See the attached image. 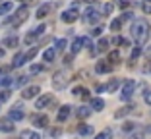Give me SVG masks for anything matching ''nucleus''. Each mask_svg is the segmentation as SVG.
I'll return each mask as SVG.
<instances>
[{
  "mask_svg": "<svg viewBox=\"0 0 151 139\" xmlns=\"http://www.w3.org/2000/svg\"><path fill=\"white\" fill-rule=\"evenodd\" d=\"M70 112H72V106H70V104H62V106H60V110H58V116H56L58 124H60V122H66L68 116H70Z\"/></svg>",
  "mask_w": 151,
  "mask_h": 139,
  "instance_id": "nucleus-13",
  "label": "nucleus"
},
{
  "mask_svg": "<svg viewBox=\"0 0 151 139\" xmlns=\"http://www.w3.org/2000/svg\"><path fill=\"white\" fill-rule=\"evenodd\" d=\"M35 54H37V46H33L29 52H25V62H29V60H33L35 58Z\"/></svg>",
  "mask_w": 151,
  "mask_h": 139,
  "instance_id": "nucleus-39",
  "label": "nucleus"
},
{
  "mask_svg": "<svg viewBox=\"0 0 151 139\" xmlns=\"http://www.w3.org/2000/svg\"><path fill=\"white\" fill-rule=\"evenodd\" d=\"M2 2H4V0H0V4H2Z\"/></svg>",
  "mask_w": 151,
  "mask_h": 139,
  "instance_id": "nucleus-54",
  "label": "nucleus"
},
{
  "mask_svg": "<svg viewBox=\"0 0 151 139\" xmlns=\"http://www.w3.org/2000/svg\"><path fill=\"white\" fill-rule=\"evenodd\" d=\"M8 99H10V91L2 89V91H0V103H2V101H8Z\"/></svg>",
  "mask_w": 151,
  "mask_h": 139,
  "instance_id": "nucleus-46",
  "label": "nucleus"
},
{
  "mask_svg": "<svg viewBox=\"0 0 151 139\" xmlns=\"http://www.w3.org/2000/svg\"><path fill=\"white\" fill-rule=\"evenodd\" d=\"M50 104H54L52 93H45V95H41V97H37V101H35V108H39V110H43V108H49Z\"/></svg>",
  "mask_w": 151,
  "mask_h": 139,
  "instance_id": "nucleus-5",
  "label": "nucleus"
},
{
  "mask_svg": "<svg viewBox=\"0 0 151 139\" xmlns=\"http://www.w3.org/2000/svg\"><path fill=\"white\" fill-rule=\"evenodd\" d=\"M78 133L80 135H93V126L91 124H80L78 126Z\"/></svg>",
  "mask_w": 151,
  "mask_h": 139,
  "instance_id": "nucleus-23",
  "label": "nucleus"
},
{
  "mask_svg": "<svg viewBox=\"0 0 151 139\" xmlns=\"http://www.w3.org/2000/svg\"><path fill=\"white\" fill-rule=\"evenodd\" d=\"M14 128H16V124L10 118H0V131L2 133H12Z\"/></svg>",
  "mask_w": 151,
  "mask_h": 139,
  "instance_id": "nucleus-11",
  "label": "nucleus"
},
{
  "mask_svg": "<svg viewBox=\"0 0 151 139\" xmlns=\"http://www.w3.org/2000/svg\"><path fill=\"white\" fill-rule=\"evenodd\" d=\"M14 83V77H10V76H0V87H10Z\"/></svg>",
  "mask_w": 151,
  "mask_h": 139,
  "instance_id": "nucleus-32",
  "label": "nucleus"
},
{
  "mask_svg": "<svg viewBox=\"0 0 151 139\" xmlns=\"http://www.w3.org/2000/svg\"><path fill=\"white\" fill-rule=\"evenodd\" d=\"M72 95H74V97H78V99L91 101V95H89V91L85 89V87H74V91H72Z\"/></svg>",
  "mask_w": 151,
  "mask_h": 139,
  "instance_id": "nucleus-14",
  "label": "nucleus"
},
{
  "mask_svg": "<svg viewBox=\"0 0 151 139\" xmlns=\"http://www.w3.org/2000/svg\"><path fill=\"white\" fill-rule=\"evenodd\" d=\"M120 85H122V81H120L118 77H112V79L109 81L107 85H105V91H107V93H114V91L118 89Z\"/></svg>",
  "mask_w": 151,
  "mask_h": 139,
  "instance_id": "nucleus-17",
  "label": "nucleus"
},
{
  "mask_svg": "<svg viewBox=\"0 0 151 139\" xmlns=\"http://www.w3.org/2000/svg\"><path fill=\"white\" fill-rule=\"evenodd\" d=\"M25 64V52H18L12 58V68H22Z\"/></svg>",
  "mask_w": 151,
  "mask_h": 139,
  "instance_id": "nucleus-21",
  "label": "nucleus"
},
{
  "mask_svg": "<svg viewBox=\"0 0 151 139\" xmlns=\"http://www.w3.org/2000/svg\"><path fill=\"white\" fill-rule=\"evenodd\" d=\"M111 70H112V66L107 64V60H101V62L95 64V72H97V73H109Z\"/></svg>",
  "mask_w": 151,
  "mask_h": 139,
  "instance_id": "nucleus-15",
  "label": "nucleus"
},
{
  "mask_svg": "<svg viewBox=\"0 0 151 139\" xmlns=\"http://www.w3.org/2000/svg\"><path fill=\"white\" fill-rule=\"evenodd\" d=\"M27 18H29V6H27V4H22L18 10H16V12H14V18L10 19V23H12V27L16 29V27H19Z\"/></svg>",
  "mask_w": 151,
  "mask_h": 139,
  "instance_id": "nucleus-2",
  "label": "nucleus"
},
{
  "mask_svg": "<svg viewBox=\"0 0 151 139\" xmlns=\"http://www.w3.org/2000/svg\"><path fill=\"white\" fill-rule=\"evenodd\" d=\"M58 137H60V128H52V130H49L45 133V137H41V139H58Z\"/></svg>",
  "mask_w": 151,
  "mask_h": 139,
  "instance_id": "nucleus-25",
  "label": "nucleus"
},
{
  "mask_svg": "<svg viewBox=\"0 0 151 139\" xmlns=\"http://www.w3.org/2000/svg\"><path fill=\"white\" fill-rule=\"evenodd\" d=\"M132 37L134 41H136V46H143L149 41V35H151V27L149 23L145 21V19H136V21L132 23Z\"/></svg>",
  "mask_w": 151,
  "mask_h": 139,
  "instance_id": "nucleus-1",
  "label": "nucleus"
},
{
  "mask_svg": "<svg viewBox=\"0 0 151 139\" xmlns=\"http://www.w3.org/2000/svg\"><path fill=\"white\" fill-rule=\"evenodd\" d=\"M78 18H80V12H78V8H76V6H72V8L64 10L62 16H60V19H62L64 23H74Z\"/></svg>",
  "mask_w": 151,
  "mask_h": 139,
  "instance_id": "nucleus-7",
  "label": "nucleus"
},
{
  "mask_svg": "<svg viewBox=\"0 0 151 139\" xmlns=\"http://www.w3.org/2000/svg\"><path fill=\"white\" fill-rule=\"evenodd\" d=\"M120 46H122V48H128V46H130V41L124 39V37H120Z\"/></svg>",
  "mask_w": 151,
  "mask_h": 139,
  "instance_id": "nucleus-49",
  "label": "nucleus"
},
{
  "mask_svg": "<svg viewBox=\"0 0 151 139\" xmlns=\"http://www.w3.org/2000/svg\"><path fill=\"white\" fill-rule=\"evenodd\" d=\"M27 79H29V76H19L18 79L14 81V85H23V83H27Z\"/></svg>",
  "mask_w": 151,
  "mask_h": 139,
  "instance_id": "nucleus-43",
  "label": "nucleus"
},
{
  "mask_svg": "<svg viewBox=\"0 0 151 139\" xmlns=\"http://www.w3.org/2000/svg\"><path fill=\"white\" fill-rule=\"evenodd\" d=\"M109 45H111V41H109V39H105V37H103V39L99 41L97 45H95V46H97V52H105V50L109 48Z\"/></svg>",
  "mask_w": 151,
  "mask_h": 139,
  "instance_id": "nucleus-28",
  "label": "nucleus"
},
{
  "mask_svg": "<svg viewBox=\"0 0 151 139\" xmlns=\"http://www.w3.org/2000/svg\"><path fill=\"white\" fill-rule=\"evenodd\" d=\"M120 87H122V91H120V99H122V101H130L134 97V93H136L138 83H136L134 79H126Z\"/></svg>",
  "mask_w": 151,
  "mask_h": 139,
  "instance_id": "nucleus-3",
  "label": "nucleus"
},
{
  "mask_svg": "<svg viewBox=\"0 0 151 139\" xmlns=\"http://www.w3.org/2000/svg\"><path fill=\"white\" fill-rule=\"evenodd\" d=\"M101 33H103V27H93V31H91V37H101Z\"/></svg>",
  "mask_w": 151,
  "mask_h": 139,
  "instance_id": "nucleus-47",
  "label": "nucleus"
},
{
  "mask_svg": "<svg viewBox=\"0 0 151 139\" xmlns=\"http://www.w3.org/2000/svg\"><path fill=\"white\" fill-rule=\"evenodd\" d=\"M83 2H87V4H93L95 0H83Z\"/></svg>",
  "mask_w": 151,
  "mask_h": 139,
  "instance_id": "nucleus-53",
  "label": "nucleus"
},
{
  "mask_svg": "<svg viewBox=\"0 0 151 139\" xmlns=\"http://www.w3.org/2000/svg\"><path fill=\"white\" fill-rule=\"evenodd\" d=\"M68 81H70V77H68L64 72H56V73H54V77H52V87L56 91H62V89H66V87H68Z\"/></svg>",
  "mask_w": 151,
  "mask_h": 139,
  "instance_id": "nucleus-4",
  "label": "nucleus"
},
{
  "mask_svg": "<svg viewBox=\"0 0 151 139\" xmlns=\"http://www.w3.org/2000/svg\"><path fill=\"white\" fill-rule=\"evenodd\" d=\"M107 62H111V66H116V64L122 62V56H120V50H112V52H109V58Z\"/></svg>",
  "mask_w": 151,
  "mask_h": 139,
  "instance_id": "nucleus-20",
  "label": "nucleus"
},
{
  "mask_svg": "<svg viewBox=\"0 0 151 139\" xmlns=\"http://www.w3.org/2000/svg\"><path fill=\"white\" fill-rule=\"evenodd\" d=\"M41 93V87L39 85H29V87H23L22 91V99H37Z\"/></svg>",
  "mask_w": 151,
  "mask_h": 139,
  "instance_id": "nucleus-8",
  "label": "nucleus"
},
{
  "mask_svg": "<svg viewBox=\"0 0 151 139\" xmlns=\"http://www.w3.org/2000/svg\"><path fill=\"white\" fill-rule=\"evenodd\" d=\"M45 31H47V25H39V27H37V29H35V31H33V33H35V35L39 37V35H43Z\"/></svg>",
  "mask_w": 151,
  "mask_h": 139,
  "instance_id": "nucleus-48",
  "label": "nucleus"
},
{
  "mask_svg": "<svg viewBox=\"0 0 151 139\" xmlns=\"http://www.w3.org/2000/svg\"><path fill=\"white\" fill-rule=\"evenodd\" d=\"M103 108H105V101H103L101 97H93V99H91V110L101 112Z\"/></svg>",
  "mask_w": 151,
  "mask_h": 139,
  "instance_id": "nucleus-19",
  "label": "nucleus"
},
{
  "mask_svg": "<svg viewBox=\"0 0 151 139\" xmlns=\"http://www.w3.org/2000/svg\"><path fill=\"white\" fill-rule=\"evenodd\" d=\"M29 120L33 122V126L35 128H49V118L45 116V114H31V116H29Z\"/></svg>",
  "mask_w": 151,
  "mask_h": 139,
  "instance_id": "nucleus-9",
  "label": "nucleus"
},
{
  "mask_svg": "<svg viewBox=\"0 0 151 139\" xmlns=\"http://www.w3.org/2000/svg\"><path fill=\"white\" fill-rule=\"evenodd\" d=\"M19 45V39L16 35H8L4 41H2V46H10V48H16Z\"/></svg>",
  "mask_w": 151,
  "mask_h": 139,
  "instance_id": "nucleus-18",
  "label": "nucleus"
},
{
  "mask_svg": "<svg viewBox=\"0 0 151 139\" xmlns=\"http://www.w3.org/2000/svg\"><path fill=\"white\" fill-rule=\"evenodd\" d=\"M18 139H41V135L37 133V131H33V130H23Z\"/></svg>",
  "mask_w": 151,
  "mask_h": 139,
  "instance_id": "nucleus-22",
  "label": "nucleus"
},
{
  "mask_svg": "<svg viewBox=\"0 0 151 139\" xmlns=\"http://www.w3.org/2000/svg\"><path fill=\"white\" fill-rule=\"evenodd\" d=\"M8 118L12 122H19V120H23V118H25V114H23V106L22 104H14V108L12 110H10V114H8Z\"/></svg>",
  "mask_w": 151,
  "mask_h": 139,
  "instance_id": "nucleus-10",
  "label": "nucleus"
},
{
  "mask_svg": "<svg viewBox=\"0 0 151 139\" xmlns=\"http://www.w3.org/2000/svg\"><path fill=\"white\" fill-rule=\"evenodd\" d=\"M142 72H143V73H147V76H149V73H151V58L147 60L145 64H143V68H142Z\"/></svg>",
  "mask_w": 151,
  "mask_h": 139,
  "instance_id": "nucleus-44",
  "label": "nucleus"
},
{
  "mask_svg": "<svg viewBox=\"0 0 151 139\" xmlns=\"http://www.w3.org/2000/svg\"><path fill=\"white\" fill-rule=\"evenodd\" d=\"M130 112H134V106H132V104H128V106H122L120 110H116L114 116H116V118H122V116H126V114H130Z\"/></svg>",
  "mask_w": 151,
  "mask_h": 139,
  "instance_id": "nucleus-27",
  "label": "nucleus"
},
{
  "mask_svg": "<svg viewBox=\"0 0 151 139\" xmlns=\"http://www.w3.org/2000/svg\"><path fill=\"white\" fill-rule=\"evenodd\" d=\"M89 114H91V108H89V106H78V108H76V116L81 118V120H85Z\"/></svg>",
  "mask_w": 151,
  "mask_h": 139,
  "instance_id": "nucleus-24",
  "label": "nucleus"
},
{
  "mask_svg": "<svg viewBox=\"0 0 151 139\" xmlns=\"http://www.w3.org/2000/svg\"><path fill=\"white\" fill-rule=\"evenodd\" d=\"M99 19H101V14L95 8H87L83 12V21L87 23V25H95V23H99Z\"/></svg>",
  "mask_w": 151,
  "mask_h": 139,
  "instance_id": "nucleus-6",
  "label": "nucleus"
},
{
  "mask_svg": "<svg viewBox=\"0 0 151 139\" xmlns=\"http://www.w3.org/2000/svg\"><path fill=\"white\" fill-rule=\"evenodd\" d=\"M56 50H54V46H50V48H47L43 52V62H47V64H50V62H54V58H56Z\"/></svg>",
  "mask_w": 151,
  "mask_h": 139,
  "instance_id": "nucleus-16",
  "label": "nucleus"
},
{
  "mask_svg": "<svg viewBox=\"0 0 151 139\" xmlns=\"http://www.w3.org/2000/svg\"><path fill=\"white\" fill-rule=\"evenodd\" d=\"M120 27H122V19H112L111 21V31H120Z\"/></svg>",
  "mask_w": 151,
  "mask_h": 139,
  "instance_id": "nucleus-34",
  "label": "nucleus"
},
{
  "mask_svg": "<svg viewBox=\"0 0 151 139\" xmlns=\"http://www.w3.org/2000/svg\"><path fill=\"white\" fill-rule=\"evenodd\" d=\"M128 139H143V135L142 133H132V135H128Z\"/></svg>",
  "mask_w": 151,
  "mask_h": 139,
  "instance_id": "nucleus-50",
  "label": "nucleus"
},
{
  "mask_svg": "<svg viewBox=\"0 0 151 139\" xmlns=\"http://www.w3.org/2000/svg\"><path fill=\"white\" fill-rule=\"evenodd\" d=\"M132 16H134V14L130 12V10H126V12H122V16H120V19H122V23H124V21H128V19H132Z\"/></svg>",
  "mask_w": 151,
  "mask_h": 139,
  "instance_id": "nucleus-41",
  "label": "nucleus"
},
{
  "mask_svg": "<svg viewBox=\"0 0 151 139\" xmlns=\"http://www.w3.org/2000/svg\"><path fill=\"white\" fill-rule=\"evenodd\" d=\"M22 2H25V0H22Z\"/></svg>",
  "mask_w": 151,
  "mask_h": 139,
  "instance_id": "nucleus-55",
  "label": "nucleus"
},
{
  "mask_svg": "<svg viewBox=\"0 0 151 139\" xmlns=\"http://www.w3.org/2000/svg\"><path fill=\"white\" fill-rule=\"evenodd\" d=\"M112 10H114V6H112L111 2H107V4L103 6V14H105V16H111V14H112Z\"/></svg>",
  "mask_w": 151,
  "mask_h": 139,
  "instance_id": "nucleus-38",
  "label": "nucleus"
},
{
  "mask_svg": "<svg viewBox=\"0 0 151 139\" xmlns=\"http://www.w3.org/2000/svg\"><path fill=\"white\" fill-rule=\"evenodd\" d=\"M130 6H132V2H130V0H118V8L120 10H124V12H126Z\"/></svg>",
  "mask_w": 151,
  "mask_h": 139,
  "instance_id": "nucleus-37",
  "label": "nucleus"
},
{
  "mask_svg": "<svg viewBox=\"0 0 151 139\" xmlns=\"http://www.w3.org/2000/svg\"><path fill=\"white\" fill-rule=\"evenodd\" d=\"M111 130H105V131H101V133H97L95 135V139H111Z\"/></svg>",
  "mask_w": 151,
  "mask_h": 139,
  "instance_id": "nucleus-36",
  "label": "nucleus"
},
{
  "mask_svg": "<svg viewBox=\"0 0 151 139\" xmlns=\"http://www.w3.org/2000/svg\"><path fill=\"white\" fill-rule=\"evenodd\" d=\"M70 48H72V54H74V56H76L78 52H80L81 48H83V45H81V37L74 39V43H72V46H70Z\"/></svg>",
  "mask_w": 151,
  "mask_h": 139,
  "instance_id": "nucleus-26",
  "label": "nucleus"
},
{
  "mask_svg": "<svg viewBox=\"0 0 151 139\" xmlns=\"http://www.w3.org/2000/svg\"><path fill=\"white\" fill-rule=\"evenodd\" d=\"M50 12H52V4H49V2H47V4H41L39 8H37V16L35 18L37 19H45Z\"/></svg>",
  "mask_w": 151,
  "mask_h": 139,
  "instance_id": "nucleus-12",
  "label": "nucleus"
},
{
  "mask_svg": "<svg viewBox=\"0 0 151 139\" xmlns=\"http://www.w3.org/2000/svg\"><path fill=\"white\" fill-rule=\"evenodd\" d=\"M142 10H143V14L151 16V0H142Z\"/></svg>",
  "mask_w": 151,
  "mask_h": 139,
  "instance_id": "nucleus-33",
  "label": "nucleus"
},
{
  "mask_svg": "<svg viewBox=\"0 0 151 139\" xmlns=\"http://www.w3.org/2000/svg\"><path fill=\"white\" fill-rule=\"evenodd\" d=\"M4 54H6V50H4V46L0 45V58H4Z\"/></svg>",
  "mask_w": 151,
  "mask_h": 139,
  "instance_id": "nucleus-51",
  "label": "nucleus"
},
{
  "mask_svg": "<svg viewBox=\"0 0 151 139\" xmlns=\"http://www.w3.org/2000/svg\"><path fill=\"white\" fill-rule=\"evenodd\" d=\"M12 10H14L12 2H2V4H0V16H6V14H10Z\"/></svg>",
  "mask_w": 151,
  "mask_h": 139,
  "instance_id": "nucleus-29",
  "label": "nucleus"
},
{
  "mask_svg": "<svg viewBox=\"0 0 151 139\" xmlns=\"http://www.w3.org/2000/svg\"><path fill=\"white\" fill-rule=\"evenodd\" d=\"M145 54H147V56H149V58H151V46H149V48L145 50Z\"/></svg>",
  "mask_w": 151,
  "mask_h": 139,
  "instance_id": "nucleus-52",
  "label": "nucleus"
},
{
  "mask_svg": "<svg viewBox=\"0 0 151 139\" xmlns=\"http://www.w3.org/2000/svg\"><path fill=\"white\" fill-rule=\"evenodd\" d=\"M134 128H136L134 122H124V124H122V131H132Z\"/></svg>",
  "mask_w": 151,
  "mask_h": 139,
  "instance_id": "nucleus-40",
  "label": "nucleus"
},
{
  "mask_svg": "<svg viewBox=\"0 0 151 139\" xmlns=\"http://www.w3.org/2000/svg\"><path fill=\"white\" fill-rule=\"evenodd\" d=\"M139 54H142V46H136V48L132 50V54H130V62H134L136 58H139Z\"/></svg>",
  "mask_w": 151,
  "mask_h": 139,
  "instance_id": "nucleus-35",
  "label": "nucleus"
},
{
  "mask_svg": "<svg viewBox=\"0 0 151 139\" xmlns=\"http://www.w3.org/2000/svg\"><path fill=\"white\" fill-rule=\"evenodd\" d=\"M66 39H56L54 41V50H56V52H64V48H66Z\"/></svg>",
  "mask_w": 151,
  "mask_h": 139,
  "instance_id": "nucleus-30",
  "label": "nucleus"
},
{
  "mask_svg": "<svg viewBox=\"0 0 151 139\" xmlns=\"http://www.w3.org/2000/svg\"><path fill=\"white\" fill-rule=\"evenodd\" d=\"M43 70H45V66H43V64H33V66L29 68V77L37 76V73H41Z\"/></svg>",
  "mask_w": 151,
  "mask_h": 139,
  "instance_id": "nucleus-31",
  "label": "nucleus"
},
{
  "mask_svg": "<svg viewBox=\"0 0 151 139\" xmlns=\"http://www.w3.org/2000/svg\"><path fill=\"white\" fill-rule=\"evenodd\" d=\"M37 39V35H35V33H27V37H25V45H33V41H35Z\"/></svg>",
  "mask_w": 151,
  "mask_h": 139,
  "instance_id": "nucleus-42",
  "label": "nucleus"
},
{
  "mask_svg": "<svg viewBox=\"0 0 151 139\" xmlns=\"http://www.w3.org/2000/svg\"><path fill=\"white\" fill-rule=\"evenodd\" d=\"M143 101H145L147 106H151V89H147L145 93H143Z\"/></svg>",
  "mask_w": 151,
  "mask_h": 139,
  "instance_id": "nucleus-45",
  "label": "nucleus"
}]
</instances>
